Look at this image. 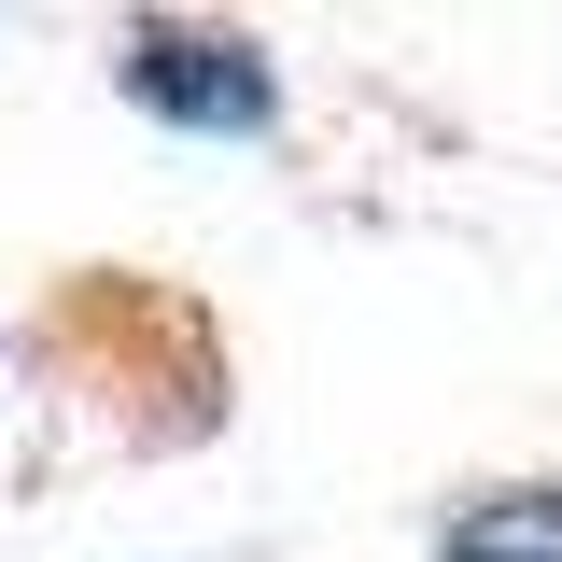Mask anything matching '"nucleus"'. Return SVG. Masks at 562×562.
I'll use <instances>...</instances> for the list:
<instances>
[{"label": "nucleus", "mask_w": 562, "mask_h": 562, "mask_svg": "<svg viewBox=\"0 0 562 562\" xmlns=\"http://www.w3.org/2000/svg\"><path fill=\"white\" fill-rule=\"evenodd\" d=\"M127 99L169 127H268V57L254 43H211V29H127Z\"/></svg>", "instance_id": "1"}, {"label": "nucleus", "mask_w": 562, "mask_h": 562, "mask_svg": "<svg viewBox=\"0 0 562 562\" xmlns=\"http://www.w3.org/2000/svg\"><path fill=\"white\" fill-rule=\"evenodd\" d=\"M436 562H562V479L450 506V520H436Z\"/></svg>", "instance_id": "2"}]
</instances>
